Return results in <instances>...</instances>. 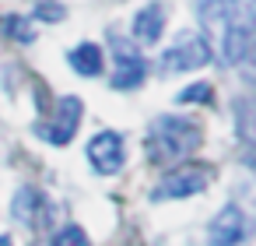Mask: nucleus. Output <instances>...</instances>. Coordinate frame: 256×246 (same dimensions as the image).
I'll return each instance as SVG.
<instances>
[{"mask_svg":"<svg viewBox=\"0 0 256 246\" xmlns=\"http://www.w3.org/2000/svg\"><path fill=\"white\" fill-rule=\"evenodd\" d=\"M210 60V43L204 36H182L172 50H165L162 57V71L165 74H182V71H196Z\"/></svg>","mask_w":256,"mask_h":246,"instance_id":"obj_5","label":"nucleus"},{"mask_svg":"<svg viewBox=\"0 0 256 246\" xmlns=\"http://www.w3.org/2000/svg\"><path fill=\"white\" fill-rule=\"evenodd\" d=\"M235 130L246 144L256 148V95H242L235 102Z\"/></svg>","mask_w":256,"mask_h":246,"instance_id":"obj_11","label":"nucleus"},{"mask_svg":"<svg viewBox=\"0 0 256 246\" xmlns=\"http://www.w3.org/2000/svg\"><path fill=\"white\" fill-rule=\"evenodd\" d=\"M207 242L210 246H246V218H242V211L235 204L218 211V218L210 221Z\"/></svg>","mask_w":256,"mask_h":246,"instance_id":"obj_8","label":"nucleus"},{"mask_svg":"<svg viewBox=\"0 0 256 246\" xmlns=\"http://www.w3.org/2000/svg\"><path fill=\"white\" fill-rule=\"evenodd\" d=\"M246 57H249V64H252V71H256V36H252V43H249V53H246Z\"/></svg>","mask_w":256,"mask_h":246,"instance_id":"obj_18","label":"nucleus"},{"mask_svg":"<svg viewBox=\"0 0 256 246\" xmlns=\"http://www.w3.org/2000/svg\"><path fill=\"white\" fill-rule=\"evenodd\" d=\"M179 102H210V85L207 81L190 85L186 92H179Z\"/></svg>","mask_w":256,"mask_h":246,"instance_id":"obj_16","label":"nucleus"},{"mask_svg":"<svg viewBox=\"0 0 256 246\" xmlns=\"http://www.w3.org/2000/svg\"><path fill=\"white\" fill-rule=\"evenodd\" d=\"M0 246H11V235H0Z\"/></svg>","mask_w":256,"mask_h":246,"instance_id":"obj_19","label":"nucleus"},{"mask_svg":"<svg viewBox=\"0 0 256 246\" xmlns=\"http://www.w3.org/2000/svg\"><path fill=\"white\" fill-rule=\"evenodd\" d=\"M78 123H81V99L67 95V99H60L53 123L39 127V130H42V137H46L50 144H67V141L78 134Z\"/></svg>","mask_w":256,"mask_h":246,"instance_id":"obj_7","label":"nucleus"},{"mask_svg":"<svg viewBox=\"0 0 256 246\" xmlns=\"http://www.w3.org/2000/svg\"><path fill=\"white\" fill-rule=\"evenodd\" d=\"M109 46H112V60H116V78H112V88H137L148 74V60L140 57V50L120 36V32H109Z\"/></svg>","mask_w":256,"mask_h":246,"instance_id":"obj_3","label":"nucleus"},{"mask_svg":"<svg viewBox=\"0 0 256 246\" xmlns=\"http://www.w3.org/2000/svg\"><path fill=\"white\" fill-rule=\"evenodd\" d=\"M70 67H74L78 74H84V78H95V74H102V67H106V60H102V50H98L95 43H81V46L70 53Z\"/></svg>","mask_w":256,"mask_h":246,"instance_id":"obj_12","label":"nucleus"},{"mask_svg":"<svg viewBox=\"0 0 256 246\" xmlns=\"http://www.w3.org/2000/svg\"><path fill=\"white\" fill-rule=\"evenodd\" d=\"M39 18H46V22H60V18H64V8H60V4H50V0H46V4H39Z\"/></svg>","mask_w":256,"mask_h":246,"instance_id":"obj_17","label":"nucleus"},{"mask_svg":"<svg viewBox=\"0 0 256 246\" xmlns=\"http://www.w3.org/2000/svg\"><path fill=\"white\" fill-rule=\"evenodd\" d=\"M36 207H39V193L36 190H22L14 200V218L18 221H36Z\"/></svg>","mask_w":256,"mask_h":246,"instance_id":"obj_13","label":"nucleus"},{"mask_svg":"<svg viewBox=\"0 0 256 246\" xmlns=\"http://www.w3.org/2000/svg\"><path fill=\"white\" fill-rule=\"evenodd\" d=\"M165 18H168V11H165V4H158V0H151L148 8H140V15L134 18V36H137V43L154 46V43L162 39V32H165Z\"/></svg>","mask_w":256,"mask_h":246,"instance_id":"obj_9","label":"nucleus"},{"mask_svg":"<svg viewBox=\"0 0 256 246\" xmlns=\"http://www.w3.org/2000/svg\"><path fill=\"white\" fill-rule=\"evenodd\" d=\"M256 25H228L224 32H221V53H224V60L228 64H238V60H246V53H249V43H252V32Z\"/></svg>","mask_w":256,"mask_h":246,"instance_id":"obj_10","label":"nucleus"},{"mask_svg":"<svg viewBox=\"0 0 256 246\" xmlns=\"http://www.w3.org/2000/svg\"><path fill=\"white\" fill-rule=\"evenodd\" d=\"M200 144V127L190 123L186 116H158L151 123L148 134V155L154 162H168V158H182L190 151H196Z\"/></svg>","mask_w":256,"mask_h":246,"instance_id":"obj_1","label":"nucleus"},{"mask_svg":"<svg viewBox=\"0 0 256 246\" xmlns=\"http://www.w3.org/2000/svg\"><path fill=\"white\" fill-rule=\"evenodd\" d=\"M8 36H14L18 43H32L36 39V32H32V22H25V18H8Z\"/></svg>","mask_w":256,"mask_h":246,"instance_id":"obj_15","label":"nucleus"},{"mask_svg":"<svg viewBox=\"0 0 256 246\" xmlns=\"http://www.w3.org/2000/svg\"><path fill=\"white\" fill-rule=\"evenodd\" d=\"M88 162L95 165V172L112 176L123 165V137L116 130H102L88 141Z\"/></svg>","mask_w":256,"mask_h":246,"instance_id":"obj_6","label":"nucleus"},{"mask_svg":"<svg viewBox=\"0 0 256 246\" xmlns=\"http://www.w3.org/2000/svg\"><path fill=\"white\" fill-rule=\"evenodd\" d=\"M207 183H210V169H207V165H179V169H168V172L162 176V183L151 190V197H154V200L193 197V193H200Z\"/></svg>","mask_w":256,"mask_h":246,"instance_id":"obj_4","label":"nucleus"},{"mask_svg":"<svg viewBox=\"0 0 256 246\" xmlns=\"http://www.w3.org/2000/svg\"><path fill=\"white\" fill-rule=\"evenodd\" d=\"M53 246H88V235H84L81 225H64L53 235Z\"/></svg>","mask_w":256,"mask_h":246,"instance_id":"obj_14","label":"nucleus"},{"mask_svg":"<svg viewBox=\"0 0 256 246\" xmlns=\"http://www.w3.org/2000/svg\"><path fill=\"white\" fill-rule=\"evenodd\" d=\"M204 32H224L228 25H256V0H200Z\"/></svg>","mask_w":256,"mask_h":246,"instance_id":"obj_2","label":"nucleus"}]
</instances>
